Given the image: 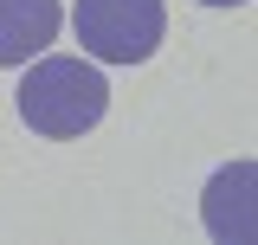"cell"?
<instances>
[{
  "instance_id": "obj_1",
  "label": "cell",
  "mask_w": 258,
  "mask_h": 245,
  "mask_svg": "<svg viewBox=\"0 0 258 245\" xmlns=\"http://www.w3.org/2000/svg\"><path fill=\"white\" fill-rule=\"evenodd\" d=\"M103 110H110V78L91 58H32V71L20 78V116L52 142H78L84 129L103 122Z\"/></svg>"
},
{
  "instance_id": "obj_2",
  "label": "cell",
  "mask_w": 258,
  "mask_h": 245,
  "mask_svg": "<svg viewBox=\"0 0 258 245\" xmlns=\"http://www.w3.org/2000/svg\"><path fill=\"white\" fill-rule=\"evenodd\" d=\"M78 45L103 65H142L155 58V45L168 39V7L161 0H78L71 13Z\"/></svg>"
},
{
  "instance_id": "obj_3",
  "label": "cell",
  "mask_w": 258,
  "mask_h": 245,
  "mask_svg": "<svg viewBox=\"0 0 258 245\" xmlns=\"http://www.w3.org/2000/svg\"><path fill=\"white\" fill-rule=\"evenodd\" d=\"M64 26L58 0H0V65H26L39 58Z\"/></svg>"
},
{
  "instance_id": "obj_4",
  "label": "cell",
  "mask_w": 258,
  "mask_h": 245,
  "mask_svg": "<svg viewBox=\"0 0 258 245\" xmlns=\"http://www.w3.org/2000/svg\"><path fill=\"white\" fill-rule=\"evenodd\" d=\"M245 194H252V161H232V168L213 174V187H207V232L213 239H245L252 232Z\"/></svg>"
},
{
  "instance_id": "obj_5",
  "label": "cell",
  "mask_w": 258,
  "mask_h": 245,
  "mask_svg": "<svg viewBox=\"0 0 258 245\" xmlns=\"http://www.w3.org/2000/svg\"><path fill=\"white\" fill-rule=\"evenodd\" d=\"M200 7H245V0H200Z\"/></svg>"
}]
</instances>
